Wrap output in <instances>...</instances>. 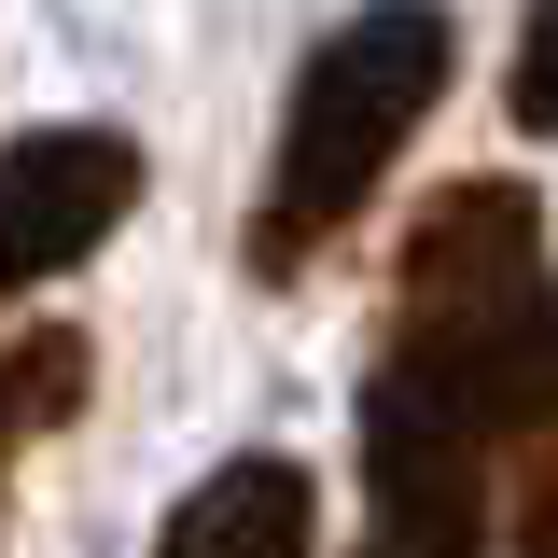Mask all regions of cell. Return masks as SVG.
I'll use <instances>...</instances> for the list:
<instances>
[{
  "instance_id": "obj_1",
  "label": "cell",
  "mask_w": 558,
  "mask_h": 558,
  "mask_svg": "<svg viewBox=\"0 0 558 558\" xmlns=\"http://www.w3.org/2000/svg\"><path fill=\"white\" fill-rule=\"evenodd\" d=\"M447 70H461L447 0H363L349 28H322V57L293 70V112H279L266 209H252V279H307V252L391 182V154L447 98Z\"/></svg>"
},
{
  "instance_id": "obj_2",
  "label": "cell",
  "mask_w": 558,
  "mask_h": 558,
  "mask_svg": "<svg viewBox=\"0 0 558 558\" xmlns=\"http://www.w3.org/2000/svg\"><path fill=\"white\" fill-rule=\"evenodd\" d=\"M502 517V461H488L475 405L418 363H377L363 391V545L349 558H488Z\"/></svg>"
},
{
  "instance_id": "obj_3",
  "label": "cell",
  "mask_w": 558,
  "mask_h": 558,
  "mask_svg": "<svg viewBox=\"0 0 558 558\" xmlns=\"http://www.w3.org/2000/svg\"><path fill=\"white\" fill-rule=\"evenodd\" d=\"M545 293V196L531 182H447L391 266V336H488Z\"/></svg>"
},
{
  "instance_id": "obj_4",
  "label": "cell",
  "mask_w": 558,
  "mask_h": 558,
  "mask_svg": "<svg viewBox=\"0 0 558 558\" xmlns=\"http://www.w3.org/2000/svg\"><path fill=\"white\" fill-rule=\"evenodd\" d=\"M126 209H140V140L126 126H28L14 168H0V266L57 279V266H84Z\"/></svg>"
},
{
  "instance_id": "obj_5",
  "label": "cell",
  "mask_w": 558,
  "mask_h": 558,
  "mask_svg": "<svg viewBox=\"0 0 558 558\" xmlns=\"http://www.w3.org/2000/svg\"><path fill=\"white\" fill-rule=\"evenodd\" d=\"M307 545H322V475L293 447H238L223 475H196L168 502L154 558H307Z\"/></svg>"
},
{
  "instance_id": "obj_6",
  "label": "cell",
  "mask_w": 558,
  "mask_h": 558,
  "mask_svg": "<svg viewBox=\"0 0 558 558\" xmlns=\"http://www.w3.org/2000/svg\"><path fill=\"white\" fill-rule=\"evenodd\" d=\"M70 405H84V336L70 322H28L14 336V433H57Z\"/></svg>"
},
{
  "instance_id": "obj_7",
  "label": "cell",
  "mask_w": 558,
  "mask_h": 558,
  "mask_svg": "<svg viewBox=\"0 0 558 558\" xmlns=\"http://www.w3.org/2000/svg\"><path fill=\"white\" fill-rule=\"evenodd\" d=\"M517 126L558 140V0H531V28H517Z\"/></svg>"
}]
</instances>
